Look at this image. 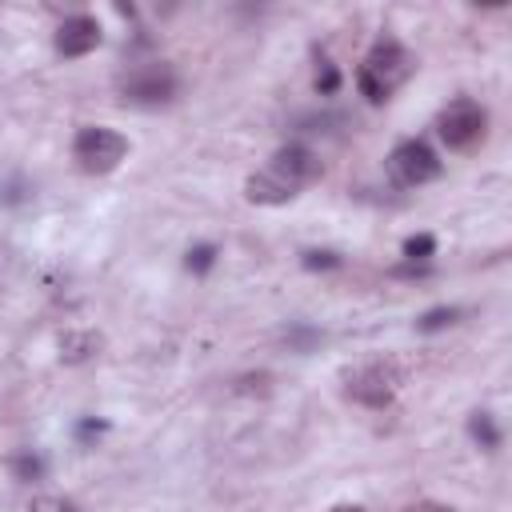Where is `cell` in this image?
<instances>
[{
	"label": "cell",
	"instance_id": "30bf717a",
	"mask_svg": "<svg viewBox=\"0 0 512 512\" xmlns=\"http://www.w3.org/2000/svg\"><path fill=\"white\" fill-rule=\"evenodd\" d=\"M468 432H472V440H476L484 452H496V448H500V428H496L492 412H472V416H468Z\"/></svg>",
	"mask_w": 512,
	"mask_h": 512
},
{
	"label": "cell",
	"instance_id": "4fadbf2b",
	"mask_svg": "<svg viewBox=\"0 0 512 512\" xmlns=\"http://www.w3.org/2000/svg\"><path fill=\"white\" fill-rule=\"evenodd\" d=\"M432 252H436V240H432L428 232H420V236H408V240H404V260H408V264L428 260Z\"/></svg>",
	"mask_w": 512,
	"mask_h": 512
},
{
	"label": "cell",
	"instance_id": "ba28073f",
	"mask_svg": "<svg viewBox=\"0 0 512 512\" xmlns=\"http://www.w3.org/2000/svg\"><path fill=\"white\" fill-rule=\"evenodd\" d=\"M100 44V24L96 16H68L60 28H56V52L60 56H88L92 48Z\"/></svg>",
	"mask_w": 512,
	"mask_h": 512
},
{
	"label": "cell",
	"instance_id": "e0dca14e",
	"mask_svg": "<svg viewBox=\"0 0 512 512\" xmlns=\"http://www.w3.org/2000/svg\"><path fill=\"white\" fill-rule=\"evenodd\" d=\"M316 88H320L324 96H332V92L340 88V72H336L328 60H320V72H316Z\"/></svg>",
	"mask_w": 512,
	"mask_h": 512
},
{
	"label": "cell",
	"instance_id": "8992f818",
	"mask_svg": "<svg viewBox=\"0 0 512 512\" xmlns=\"http://www.w3.org/2000/svg\"><path fill=\"white\" fill-rule=\"evenodd\" d=\"M388 172H392L396 184L420 188V184H428V180L440 176V156L424 140H400L392 148V156H388Z\"/></svg>",
	"mask_w": 512,
	"mask_h": 512
},
{
	"label": "cell",
	"instance_id": "ffe728a7",
	"mask_svg": "<svg viewBox=\"0 0 512 512\" xmlns=\"http://www.w3.org/2000/svg\"><path fill=\"white\" fill-rule=\"evenodd\" d=\"M332 512H364L360 504H340V508H332Z\"/></svg>",
	"mask_w": 512,
	"mask_h": 512
},
{
	"label": "cell",
	"instance_id": "d6986e66",
	"mask_svg": "<svg viewBox=\"0 0 512 512\" xmlns=\"http://www.w3.org/2000/svg\"><path fill=\"white\" fill-rule=\"evenodd\" d=\"M396 512H452V508L436 504V500H420V504H408V508H396Z\"/></svg>",
	"mask_w": 512,
	"mask_h": 512
},
{
	"label": "cell",
	"instance_id": "2e32d148",
	"mask_svg": "<svg viewBox=\"0 0 512 512\" xmlns=\"http://www.w3.org/2000/svg\"><path fill=\"white\" fill-rule=\"evenodd\" d=\"M28 512H76V504L68 496H36L28 504Z\"/></svg>",
	"mask_w": 512,
	"mask_h": 512
},
{
	"label": "cell",
	"instance_id": "7a4b0ae2",
	"mask_svg": "<svg viewBox=\"0 0 512 512\" xmlns=\"http://www.w3.org/2000/svg\"><path fill=\"white\" fill-rule=\"evenodd\" d=\"M412 68H416V56H412L404 44H396V40H376L372 52L364 56L360 72H356V88H360L372 104H380V100H388V96L412 76Z\"/></svg>",
	"mask_w": 512,
	"mask_h": 512
},
{
	"label": "cell",
	"instance_id": "6da1fadb",
	"mask_svg": "<svg viewBox=\"0 0 512 512\" xmlns=\"http://www.w3.org/2000/svg\"><path fill=\"white\" fill-rule=\"evenodd\" d=\"M316 176H320L316 152H308L304 144H288V148H280V152L268 160L264 172L248 176L244 196H248L252 204H288V200H292L304 184H312Z\"/></svg>",
	"mask_w": 512,
	"mask_h": 512
},
{
	"label": "cell",
	"instance_id": "ac0fdd59",
	"mask_svg": "<svg viewBox=\"0 0 512 512\" xmlns=\"http://www.w3.org/2000/svg\"><path fill=\"white\" fill-rule=\"evenodd\" d=\"M104 428H108L104 420H92V416H88V420H80V424H76V436H80V444H92V440H100V436H104Z\"/></svg>",
	"mask_w": 512,
	"mask_h": 512
},
{
	"label": "cell",
	"instance_id": "277c9868",
	"mask_svg": "<svg viewBox=\"0 0 512 512\" xmlns=\"http://www.w3.org/2000/svg\"><path fill=\"white\" fill-rule=\"evenodd\" d=\"M176 88H180L176 72H172L168 64H160V60H152V64H140V68H132V72L124 76V84H120L124 100H128V104H144V108L168 104V100L176 96Z\"/></svg>",
	"mask_w": 512,
	"mask_h": 512
},
{
	"label": "cell",
	"instance_id": "52a82bcc",
	"mask_svg": "<svg viewBox=\"0 0 512 512\" xmlns=\"http://www.w3.org/2000/svg\"><path fill=\"white\" fill-rule=\"evenodd\" d=\"M396 388H400V376H396L392 368H384V364H372V368H364V372H356V376L348 380V396H352L356 404H364V408H384V404H392Z\"/></svg>",
	"mask_w": 512,
	"mask_h": 512
},
{
	"label": "cell",
	"instance_id": "5bb4252c",
	"mask_svg": "<svg viewBox=\"0 0 512 512\" xmlns=\"http://www.w3.org/2000/svg\"><path fill=\"white\" fill-rule=\"evenodd\" d=\"M300 264L312 268V272H316V268H340L344 256H340V252H328V248H308V252L300 256Z\"/></svg>",
	"mask_w": 512,
	"mask_h": 512
},
{
	"label": "cell",
	"instance_id": "7c38bea8",
	"mask_svg": "<svg viewBox=\"0 0 512 512\" xmlns=\"http://www.w3.org/2000/svg\"><path fill=\"white\" fill-rule=\"evenodd\" d=\"M460 320V308H428L420 320H416V328L420 332H440V328H448V324H456Z\"/></svg>",
	"mask_w": 512,
	"mask_h": 512
},
{
	"label": "cell",
	"instance_id": "9c48e42d",
	"mask_svg": "<svg viewBox=\"0 0 512 512\" xmlns=\"http://www.w3.org/2000/svg\"><path fill=\"white\" fill-rule=\"evenodd\" d=\"M96 348H100V336H92V332H68V336L60 340V356H64L68 364H80V360L96 356Z\"/></svg>",
	"mask_w": 512,
	"mask_h": 512
},
{
	"label": "cell",
	"instance_id": "9a60e30c",
	"mask_svg": "<svg viewBox=\"0 0 512 512\" xmlns=\"http://www.w3.org/2000/svg\"><path fill=\"white\" fill-rule=\"evenodd\" d=\"M188 272H208L212 264H216V248L212 244H196V248H188Z\"/></svg>",
	"mask_w": 512,
	"mask_h": 512
},
{
	"label": "cell",
	"instance_id": "3957f363",
	"mask_svg": "<svg viewBox=\"0 0 512 512\" xmlns=\"http://www.w3.org/2000/svg\"><path fill=\"white\" fill-rule=\"evenodd\" d=\"M124 152H128V140H124L120 132H112V128H96V124L80 128L76 140H72L76 164H80L84 172H92V176L112 172V168L124 160Z\"/></svg>",
	"mask_w": 512,
	"mask_h": 512
},
{
	"label": "cell",
	"instance_id": "5b68a950",
	"mask_svg": "<svg viewBox=\"0 0 512 512\" xmlns=\"http://www.w3.org/2000/svg\"><path fill=\"white\" fill-rule=\"evenodd\" d=\"M488 128V112L468 100V96H456L440 116H436V132L448 148H472Z\"/></svg>",
	"mask_w": 512,
	"mask_h": 512
},
{
	"label": "cell",
	"instance_id": "8fae6325",
	"mask_svg": "<svg viewBox=\"0 0 512 512\" xmlns=\"http://www.w3.org/2000/svg\"><path fill=\"white\" fill-rule=\"evenodd\" d=\"M8 468H12V476L24 480V484H32V480L44 476V460H40L36 452H16V456L8 460Z\"/></svg>",
	"mask_w": 512,
	"mask_h": 512
}]
</instances>
